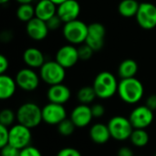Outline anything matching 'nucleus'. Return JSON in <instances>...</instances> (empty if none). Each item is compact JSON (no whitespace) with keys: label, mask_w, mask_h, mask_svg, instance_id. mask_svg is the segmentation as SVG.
<instances>
[{"label":"nucleus","mask_w":156,"mask_h":156,"mask_svg":"<svg viewBox=\"0 0 156 156\" xmlns=\"http://www.w3.org/2000/svg\"><path fill=\"white\" fill-rule=\"evenodd\" d=\"M117 92L122 101L128 104H135L142 100L144 89L143 83L134 77L122 79L119 82Z\"/></svg>","instance_id":"nucleus-1"},{"label":"nucleus","mask_w":156,"mask_h":156,"mask_svg":"<svg viewBox=\"0 0 156 156\" xmlns=\"http://www.w3.org/2000/svg\"><path fill=\"white\" fill-rule=\"evenodd\" d=\"M118 85L116 77L110 71H101L94 79L92 87L96 95L100 99H110L118 91Z\"/></svg>","instance_id":"nucleus-2"},{"label":"nucleus","mask_w":156,"mask_h":156,"mask_svg":"<svg viewBox=\"0 0 156 156\" xmlns=\"http://www.w3.org/2000/svg\"><path fill=\"white\" fill-rule=\"evenodd\" d=\"M16 120L18 123L29 129L35 128L43 121L42 109L34 102H26L17 109Z\"/></svg>","instance_id":"nucleus-3"},{"label":"nucleus","mask_w":156,"mask_h":156,"mask_svg":"<svg viewBox=\"0 0 156 156\" xmlns=\"http://www.w3.org/2000/svg\"><path fill=\"white\" fill-rule=\"evenodd\" d=\"M88 28L89 26L81 20L76 19L64 24L63 27V37L65 39L72 44H82L85 43L87 36H88Z\"/></svg>","instance_id":"nucleus-4"},{"label":"nucleus","mask_w":156,"mask_h":156,"mask_svg":"<svg viewBox=\"0 0 156 156\" xmlns=\"http://www.w3.org/2000/svg\"><path fill=\"white\" fill-rule=\"evenodd\" d=\"M40 79L49 86L62 83L66 77V69L58 61H46L39 69Z\"/></svg>","instance_id":"nucleus-5"},{"label":"nucleus","mask_w":156,"mask_h":156,"mask_svg":"<svg viewBox=\"0 0 156 156\" xmlns=\"http://www.w3.org/2000/svg\"><path fill=\"white\" fill-rule=\"evenodd\" d=\"M107 125L109 127L112 138L117 141H125L130 139L134 129L129 118L127 119L122 116L112 117Z\"/></svg>","instance_id":"nucleus-6"},{"label":"nucleus","mask_w":156,"mask_h":156,"mask_svg":"<svg viewBox=\"0 0 156 156\" xmlns=\"http://www.w3.org/2000/svg\"><path fill=\"white\" fill-rule=\"evenodd\" d=\"M32 140V135L30 129L17 123L9 129V144L22 150L30 145Z\"/></svg>","instance_id":"nucleus-7"},{"label":"nucleus","mask_w":156,"mask_h":156,"mask_svg":"<svg viewBox=\"0 0 156 156\" xmlns=\"http://www.w3.org/2000/svg\"><path fill=\"white\" fill-rule=\"evenodd\" d=\"M135 17L142 28L146 30L154 29L156 27V5L149 2L141 3Z\"/></svg>","instance_id":"nucleus-8"},{"label":"nucleus","mask_w":156,"mask_h":156,"mask_svg":"<svg viewBox=\"0 0 156 156\" xmlns=\"http://www.w3.org/2000/svg\"><path fill=\"white\" fill-rule=\"evenodd\" d=\"M154 111L146 105H142L133 110L129 120L134 129H146L154 122Z\"/></svg>","instance_id":"nucleus-9"},{"label":"nucleus","mask_w":156,"mask_h":156,"mask_svg":"<svg viewBox=\"0 0 156 156\" xmlns=\"http://www.w3.org/2000/svg\"><path fill=\"white\" fill-rule=\"evenodd\" d=\"M39 78L35 70L31 68H25L20 69L16 76V82L17 87L25 91H33L37 89L39 85Z\"/></svg>","instance_id":"nucleus-10"},{"label":"nucleus","mask_w":156,"mask_h":156,"mask_svg":"<svg viewBox=\"0 0 156 156\" xmlns=\"http://www.w3.org/2000/svg\"><path fill=\"white\" fill-rule=\"evenodd\" d=\"M106 30L102 24L94 22L89 25L88 36L85 43L89 45L94 51H99L103 48Z\"/></svg>","instance_id":"nucleus-11"},{"label":"nucleus","mask_w":156,"mask_h":156,"mask_svg":"<svg viewBox=\"0 0 156 156\" xmlns=\"http://www.w3.org/2000/svg\"><path fill=\"white\" fill-rule=\"evenodd\" d=\"M43 122L50 125H58L67 118V111L62 104L49 102L42 109Z\"/></svg>","instance_id":"nucleus-12"},{"label":"nucleus","mask_w":156,"mask_h":156,"mask_svg":"<svg viewBox=\"0 0 156 156\" xmlns=\"http://www.w3.org/2000/svg\"><path fill=\"white\" fill-rule=\"evenodd\" d=\"M56 61L65 69L72 68L80 60L78 48L72 44L61 47L56 53Z\"/></svg>","instance_id":"nucleus-13"},{"label":"nucleus","mask_w":156,"mask_h":156,"mask_svg":"<svg viewBox=\"0 0 156 156\" xmlns=\"http://www.w3.org/2000/svg\"><path fill=\"white\" fill-rule=\"evenodd\" d=\"M80 13V5L77 0H67L57 7V15L65 24L78 19Z\"/></svg>","instance_id":"nucleus-14"},{"label":"nucleus","mask_w":156,"mask_h":156,"mask_svg":"<svg viewBox=\"0 0 156 156\" xmlns=\"http://www.w3.org/2000/svg\"><path fill=\"white\" fill-rule=\"evenodd\" d=\"M26 31L30 38L36 41H40L47 37L49 29L46 21L35 16L27 23Z\"/></svg>","instance_id":"nucleus-15"},{"label":"nucleus","mask_w":156,"mask_h":156,"mask_svg":"<svg viewBox=\"0 0 156 156\" xmlns=\"http://www.w3.org/2000/svg\"><path fill=\"white\" fill-rule=\"evenodd\" d=\"M93 118L91 108L87 104H80L75 107L70 114V119L78 128L88 126Z\"/></svg>","instance_id":"nucleus-16"},{"label":"nucleus","mask_w":156,"mask_h":156,"mask_svg":"<svg viewBox=\"0 0 156 156\" xmlns=\"http://www.w3.org/2000/svg\"><path fill=\"white\" fill-rule=\"evenodd\" d=\"M70 96H71L70 90L62 83L50 86L47 92V97L49 102L62 104V105L69 101Z\"/></svg>","instance_id":"nucleus-17"},{"label":"nucleus","mask_w":156,"mask_h":156,"mask_svg":"<svg viewBox=\"0 0 156 156\" xmlns=\"http://www.w3.org/2000/svg\"><path fill=\"white\" fill-rule=\"evenodd\" d=\"M25 64L31 69H40L45 61V56L41 50L37 48H28L23 53Z\"/></svg>","instance_id":"nucleus-18"},{"label":"nucleus","mask_w":156,"mask_h":156,"mask_svg":"<svg viewBox=\"0 0 156 156\" xmlns=\"http://www.w3.org/2000/svg\"><path fill=\"white\" fill-rule=\"evenodd\" d=\"M57 5L50 0H39L35 6L36 16L44 21H48L57 15Z\"/></svg>","instance_id":"nucleus-19"},{"label":"nucleus","mask_w":156,"mask_h":156,"mask_svg":"<svg viewBox=\"0 0 156 156\" xmlns=\"http://www.w3.org/2000/svg\"><path fill=\"white\" fill-rule=\"evenodd\" d=\"M90 136L92 142L97 144H104L110 140V138H112L108 125L103 123H96L92 125L90 130Z\"/></svg>","instance_id":"nucleus-20"},{"label":"nucleus","mask_w":156,"mask_h":156,"mask_svg":"<svg viewBox=\"0 0 156 156\" xmlns=\"http://www.w3.org/2000/svg\"><path fill=\"white\" fill-rule=\"evenodd\" d=\"M17 84L16 80L6 74H1L0 76V99L8 100L15 94Z\"/></svg>","instance_id":"nucleus-21"},{"label":"nucleus","mask_w":156,"mask_h":156,"mask_svg":"<svg viewBox=\"0 0 156 156\" xmlns=\"http://www.w3.org/2000/svg\"><path fill=\"white\" fill-rule=\"evenodd\" d=\"M138 72V64L132 58L124 59L118 68V74L121 79L134 78Z\"/></svg>","instance_id":"nucleus-22"},{"label":"nucleus","mask_w":156,"mask_h":156,"mask_svg":"<svg viewBox=\"0 0 156 156\" xmlns=\"http://www.w3.org/2000/svg\"><path fill=\"white\" fill-rule=\"evenodd\" d=\"M140 4L137 0H122L118 6L120 15L123 17H133L136 16L139 10Z\"/></svg>","instance_id":"nucleus-23"},{"label":"nucleus","mask_w":156,"mask_h":156,"mask_svg":"<svg viewBox=\"0 0 156 156\" xmlns=\"http://www.w3.org/2000/svg\"><path fill=\"white\" fill-rule=\"evenodd\" d=\"M130 140L134 146L144 147L149 143V134L145 129H133Z\"/></svg>","instance_id":"nucleus-24"},{"label":"nucleus","mask_w":156,"mask_h":156,"mask_svg":"<svg viewBox=\"0 0 156 156\" xmlns=\"http://www.w3.org/2000/svg\"><path fill=\"white\" fill-rule=\"evenodd\" d=\"M16 16L22 22H28L36 16L35 6L31 4H20L16 10Z\"/></svg>","instance_id":"nucleus-25"},{"label":"nucleus","mask_w":156,"mask_h":156,"mask_svg":"<svg viewBox=\"0 0 156 156\" xmlns=\"http://www.w3.org/2000/svg\"><path fill=\"white\" fill-rule=\"evenodd\" d=\"M97 97L94 88L92 86H84L79 90L77 93V98L81 104H90L93 102Z\"/></svg>","instance_id":"nucleus-26"},{"label":"nucleus","mask_w":156,"mask_h":156,"mask_svg":"<svg viewBox=\"0 0 156 156\" xmlns=\"http://www.w3.org/2000/svg\"><path fill=\"white\" fill-rule=\"evenodd\" d=\"M76 125L73 123L71 119H65L58 124V131L62 136H70L75 131Z\"/></svg>","instance_id":"nucleus-27"},{"label":"nucleus","mask_w":156,"mask_h":156,"mask_svg":"<svg viewBox=\"0 0 156 156\" xmlns=\"http://www.w3.org/2000/svg\"><path fill=\"white\" fill-rule=\"evenodd\" d=\"M16 119V113L10 109H4L0 112V124L4 126H10Z\"/></svg>","instance_id":"nucleus-28"},{"label":"nucleus","mask_w":156,"mask_h":156,"mask_svg":"<svg viewBox=\"0 0 156 156\" xmlns=\"http://www.w3.org/2000/svg\"><path fill=\"white\" fill-rule=\"evenodd\" d=\"M78 52H79L80 59L85 61V60H89L90 58H91V57L95 51L89 45L84 43L78 48Z\"/></svg>","instance_id":"nucleus-29"},{"label":"nucleus","mask_w":156,"mask_h":156,"mask_svg":"<svg viewBox=\"0 0 156 156\" xmlns=\"http://www.w3.org/2000/svg\"><path fill=\"white\" fill-rule=\"evenodd\" d=\"M20 150L14 147L11 144H6L4 147H1V156H19Z\"/></svg>","instance_id":"nucleus-30"},{"label":"nucleus","mask_w":156,"mask_h":156,"mask_svg":"<svg viewBox=\"0 0 156 156\" xmlns=\"http://www.w3.org/2000/svg\"><path fill=\"white\" fill-rule=\"evenodd\" d=\"M9 143V129L0 124V147H4Z\"/></svg>","instance_id":"nucleus-31"},{"label":"nucleus","mask_w":156,"mask_h":156,"mask_svg":"<svg viewBox=\"0 0 156 156\" xmlns=\"http://www.w3.org/2000/svg\"><path fill=\"white\" fill-rule=\"evenodd\" d=\"M46 22H47V25H48V29H49V30H52V31L57 30V29L61 26V24L63 23V22L61 21V19L58 17V15H55L54 16H52L51 18H49V19H48V21H46Z\"/></svg>","instance_id":"nucleus-32"},{"label":"nucleus","mask_w":156,"mask_h":156,"mask_svg":"<svg viewBox=\"0 0 156 156\" xmlns=\"http://www.w3.org/2000/svg\"><path fill=\"white\" fill-rule=\"evenodd\" d=\"M19 156H42V154L37 148L29 145V146L20 150V155Z\"/></svg>","instance_id":"nucleus-33"},{"label":"nucleus","mask_w":156,"mask_h":156,"mask_svg":"<svg viewBox=\"0 0 156 156\" xmlns=\"http://www.w3.org/2000/svg\"><path fill=\"white\" fill-rule=\"evenodd\" d=\"M57 156H82V155H81V154L80 153V151H78L77 149L72 148V147H66V148L61 149V150L58 153Z\"/></svg>","instance_id":"nucleus-34"},{"label":"nucleus","mask_w":156,"mask_h":156,"mask_svg":"<svg viewBox=\"0 0 156 156\" xmlns=\"http://www.w3.org/2000/svg\"><path fill=\"white\" fill-rule=\"evenodd\" d=\"M90 108H91V112H92L93 118H101L105 113L104 107L100 103H96V104L92 105V107H90Z\"/></svg>","instance_id":"nucleus-35"},{"label":"nucleus","mask_w":156,"mask_h":156,"mask_svg":"<svg viewBox=\"0 0 156 156\" xmlns=\"http://www.w3.org/2000/svg\"><path fill=\"white\" fill-rule=\"evenodd\" d=\"M8 67H9V62L7 58L4 55H0V73L5 74Z\"/></svg>","instance_id":"nucleus-36"},{"label":"nucleus","mask_w":156,"mask_h":156,"mask_svg":"<svg viewBox=\"0 0 156 156\" xmlns=\"http://www.w3.org/2000/svg\"><path fill=\"white\" fill-rule=\"evenodd\" d=\"M149 109L152 111L156 110V94H152L150 95L147 100H146V104H145Z\"/></svg>","instance_id":"nucleus-37"},{"label":"nucleus","mask_w":156,"mask_h":156,"mask_svg":"<svg viewBox=\"0 0 156 156\" xmlns=\"http://www.w3.org/2000/svg\"><path fill=\"white\" fill-rule=\"evenodd\" d=\"M117 156H134L133 155V152L132 151V149L130 147L127 146H122L119 149Z\"/></svg>","instance_id":"nucleus-38"},{"label":"nucleus","mask_w":156,"mask_h":156,"mask_svg":"<svg viewBox=\"0 0 156 156\" xmlns=\"http://www.w3.org/2000/svg\"><path fill=\"white\" fill-rule=\"evenodd\" d=\"M50 1H52L55 5H60V4H62V3L66 2L67 0H50Z\"/></svg>","instance_id":"nucleus-39"},{"label":"nucleus","mask_w":156,"mask_h":156,"mask_svg":"<svg viewBox=\"0 0 156 156\" xmlns=\"http://www.w3.org/2000/svg\"><path fill=\"white\" fill-rule=\"evenodd\" d=\"M19 4H31L33 0H16Z\"/></svg>","instance_id":"nucleus-40"},{"label":"nucleus","mask_w":156,"mask_h":156,"mask_svg":"<svg viewBox=\"0 0 156 156\" xmlns=\"http://www.w3.org/2000/svg\"><path fill=\"white\" fill-rule=\"evenodd\" d=\"M10 0H0V3L2 4V5H4V4H6V3H8Z\"/></svg>","instance_id":"nucleus-41"},{"label":"nucleus","mask_w":156,"mask_h":156,"mask_svg":"<svg viewBox=\"0 0 156 156\" xmlns=\"http://www.w3.org/2000/svg\"><path fill=\"white\" fill-rule=\"evenodd\" d=\"M154 156H156V154H155V155H154Z\"/></svg>","instance_id":"nucleus-42"}]
</instances>
